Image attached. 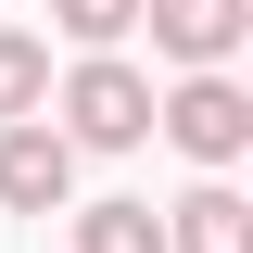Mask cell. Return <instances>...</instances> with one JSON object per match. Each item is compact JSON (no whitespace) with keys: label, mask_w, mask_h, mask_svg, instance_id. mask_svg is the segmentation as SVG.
Masks as SVG:
<instances>
[{"label":"cell","mask_w":253,"mask_h":253,"mask_svg":"<svg viewBox=\"0 0 253 253\" xmlns=\"http://www.w3.org/2000/svg\"><path fill=\"white\" fill-rule=\"evenodd\" d=\"M51 139L63 152H139V139H152V76L114 63V51H89L76 76H63V126Z\"/></svg>","instance_id":"cell-1"},{"label":"cell","mask_w":253,"mask_h":253,"mask_svg":"<svg viewBox=\"0 0 253 253\" xmlns=\"http://www.w3.org/2000/svg\"><path fill=\"white\" fill-rule=\"evenodd\" d=\"M152 126L177 139L190 165H241V152H253V101H241V76H190V89H165Z\"/></svg>","instance_id":"cell-2"},{"label":"cell","mask_w":253,"mask_h":253,"mask_svg":"<svg viewBox=\"0 0 253 253\" xmlns=\"http://www.w3.org/2000/svg\"><path fill=\"white\" fill-rule=\"evenodd\" d=\"M152 51H177L190 76H228V51L253 38V0H139Z\"/></svg>","instance_id":"cell-3"},{"label":"cell","mask_w":253,"mask_h":253,"mask_svg":"<svg viewBox=\"0 0 253 253\" xmlns=\"http://www.w3.org/2000/svg\"><path fill=\"white\" fill-rule=\"evenodd\" d=\"M63 190H76V152L51 139V114L0 126V203H13V215H63Z\"/></svg>","instance_id":"cell-4"},{"label":"cell","mask_w":253,"mask_h":253,"mask_svg":"<svg viewBox=\"0 0 253 253\" xmlns=\"http://www.w3.org/2000/svg\"><path fill=\"white\" fill-rule=\"evenodd\" d=\"M165 253H253V203H241L228 177H203L177 215H165Z\"/></svg>","instance_id":"cell-5"},{"label":"cell","mask_w":253,"mask_h":253,"mask_svg":"<svg viewBox=\"0 0 253 253\" xmlns=\"http://www.w3.org/2000/svg\"><path fill=\"white\" fill-rule=\"evenodd\" d=\"M51 114V38L0 26V126H38Z\"/></svg>","instance_id":"cell-6"},{"label":"cell","mask_w":253,"mask_h":253,"mask_svg":"<svg viewBox=\"0 0 253 253\" xmlns=\"http://www.w3.org/2000/svg\"><path fill=\"white\" fill-rule=\"evenodd\" d=\"M76 253H165L152 203H76Z\"/></svg>","instance_id":"cell-7"},{"label":"cell","mask_w":253,"mask_h":253,"mask_svg":"<svg viewBox=\"0 0 253 253\" xmlns=\"http://www.w3.org/2000/svg\"><path fill=\"white\" fill-rule=\"evenodd\" d=\"M51 26L76 38V51H114V38L139 26V0H51Z\"/></svg>","instance_id":"cell-8"}]
</instances>
